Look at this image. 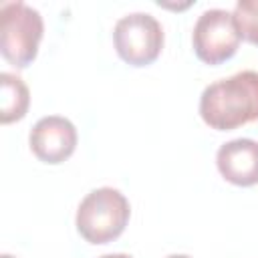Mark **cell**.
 <instances>
[{
  "label": "cell",
  "mask_w": 258,
  "mask_h": 258,
  "mask_svg": "<svg viewBox=\"0 0 258 258\" xmlns=\"http://www.w3.org/2000/svg\"><path fill=\"white\" fill-rule=\"evenodd\" d=\"M200 117L216 131H232L258 121V73L240 71L208 85L200 97Z\"/></svg>",
  "instance_id": "obj_1"
},
{
  "label": "cell",
  "mask_w": 258,
  "mask_h": 258,
  "mask_svg": "<svg viewBox=\"0 0 258 258\" xmlns=\"http://www.w3.org/2000/svg\"><path fill=\"white\" fill-rule=\"evenodd\" d=\"M131 218L129 200L115 187H97L89 191L75 216L77 232L89 244L101 246L117 240Z\"/></svg>",
  "instance_id": "obj_2"
},
{
  "label": "cell",
  "mask_w": 258,
  "mask_h": 258,
  "mask_svg": "<svg viewBox=\"0 0 258 258\" xmlns=\"http://www.w3.org/2000/svg\"><path fill=\"white\" fill-rule=\"evenodd\" d=\"M0 16V52L12 67L26 69L38 54L44 34L42 16L24 2H4Z\"/></svg>",
  "instance_id": "obj_3"
},
{
  "label": "cell",
  "mask_w": 258,
  "mask_h": 258,
  "mask_svg": "<svg viewBox=\"0 0 258 258\" xmlns=\"http://www.w3.org/2000/svg\"><path fill=\"white\" fill-rule=\"evenodd\" d=\"M113 44L119 58L129 67H149L161 54L163 28L155 16L133 12L117 20L113 28Z\"/></svg>",
  "instance_id": "obj_4"
},
{
  "label": "cell",
  "mask_w": 258,
  "mask_h": 258,
  "mask_svg": "<svg viewBox=\"0 0 258 258\" xmlns=\"http://www.w3.org/2000/svg\"><path fill=\"white\" fill-rule=\"evenodd\" d=\"M240 42L242 38L232 12L224 8H210L198 16L191 32V46L202 62L216 67L230 60L238 52Z\"/></svg>",
  "instance_id": "obj_5"
},
{
  "label": "cell",
  "mask_w": 258,
  "mask_h": 258,
  "mask_svg": "<svg viewBox=\"0 0 258 258\" xmlns=\"http://www.w3.org/2000/svg\"><path fill=\"white\" fill-rule=\"evenodd\" d=\"M77 127L60 115H48L34 123L28 135L30 151L36 159L48 165L67 161L77 149Z\"/></svg>",
  "instance_id": "obj_6"
},
{
  "label": "cell",
  "mask_w": 258,
  "mask_h": 258,
  "mask_svg": "<svg viewBox=\"0 0 258 258\" xmlns=\"http://www.w3.org/2000/svg\"><path fill=\"white\" fill-rule=\"evenodd\" d=\"M216 167L220 175L238 187L258 183V141L240 137L222 143L216 153Z\"/></svg>",
  "instance_id": "obj_7"
},
{
  "label": "cell",
  "mask_w": 258,
  "mask_h": 258,
  "mask_svg": "<svg viewBox=\"0 0 258 258\" xmlns=\"http://www.w3.org/2000/svg\"><path fill=\"white\" fill-rule=\"evenodd\" d=\"M30 107V91L14 73H0V121L2 125L24 119Z\"/></svg>",
  "instance_id": "obj_8"
},
{
  "label": "cell",
  "mask_w": 258,
  "mask_h": 258,
  "mask_svg": "<svg viewBox=\"0 0 258 258\" xmlns=\"http://www.w3.org/2000/svg\"><path fill=\"white\" fill-rule=\"evenodd\" d=\"M232 16L240 38L258 46V0H238Z\"/></svg>",
  "instance_id": "obj_9"
},
{
  "label": "cell",
  "mask_w": 258,
  "mask_h": 258,
  "mask_svg": "<svg viewBox=\"0 0 258 258\" xmlns=\"http://www.w3.org/2000/svg\"><path fill=\"white\" fill-rule=\"evenodd\" d=\"M99 258H133V256H129V254H121V252H117V254H103V256H99Z\"/></svg>",
  "instance_id": "obj_10"
},
{
  "label": "cell",
  "mask_w": 258,
  "mask_h": 258,
  "mask_svg": "<svg viewBox=\"0 0 258 258\" xmlns=\"http://www.w3.org/2000/svg\"><path fill=\"white\" fill-rule=\"evenodd\" d=\"M165 258H191V256H187V254H169Z\"/></svg>",
  "instance_id": "obj_11"
},
{
  "label": "cell",
  "mask_w": 258,
  "mask_h": 258,
  "mask_svg": "<svg viewBox=\"0 0 258 258\" xmlns=\"http://www.w3.org/2000/svg\"><path fill=\"white\" fill-rule=\"evenodd\" d=\"M0 258H14V256H10V254H2Z\"/></svg>",
  "instance_id": "obj_12"
}]
</instances>
